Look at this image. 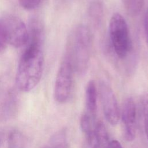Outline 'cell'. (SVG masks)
Here are the masks:
<instances>
[{"instance_id":"cell-1","label":"cell","mask_w":148,"mask_h":148,"mask_svg":"<svg viewBox=\"0 0 148 148\" xmlns=\"http://www.w3.org/2000/svg\"><path fill=\"white\" fill-rule=\"evenodd\" d=\"M92 36L89 27L84 24L77 25L68 36L64 56L71 61L76 74L84 75L88 68Z\"/></svg>"},{"instance_id":"cell-2","label":"cell","mask_w":148,"mask_h":148,"mask_svg":"<svg viewBox=\"0 0 148 148\" xmlns=\"http://www.w3.org/2000/svg\"><path fill=\"white\" fill-rule=\"evenodd\" d=\"M44 68L43 47L26 46L19 61L16 83L21 91L28 92L39 83Z\"/></svg>"},{"instance_id":"cell-3","label":"cell","mask_w":148,"mask_h":148,"mask_svg":"<svg viewBox=\"0 0 148 148\" xmlns=\"http://www.w3.org/2000/svg\"><path fill=\"white\" fill-rule=\"evenodd\" d=\"M109 34L110 43L116 56L120 59L125 58L132 49L130 34L123 16L114 13L109 24Z\"/></svg>"},{"instance_id":"cell-4","label":"cell","mask_w":148,"mask_h":148,"mask_svg":"<svg viewBox=\"0 0 148 148\" xmlns=\"http://www.w3.org/2000/svg\"><path fill=\"white\" fill-rule=\"evenodd\" d=\"M75 73L71 61L64 56L56 75L54 87V97L58 103H64L69 98Z\"/></svg>"},{"instance_id":"cell-5","label":"cell","mask_w":148,"mask_h":148,"mask_svg":"<svg viewBox=\"0 0 148 148\" xmlns=\"http://www.w3.org/2000/svg\"><path fill=\"white\" fill-rule=\"evenodd\" d=\"M9 45L14 47H20L28 41L27 27L17 16L6 14L0 17Z\"/></svg>"},{"instance_id":"cell-6","label":"cell","mask_w":148,"mask_h":148,"mask_svg":"<svg viewBox=\"0 0 148 148\" xmlns=\"http://www.w3.org/2000/svg\"><path fill=\"white\" fill-rule=\"evenodd\" d=\"M98 93L106 120L112 125H116L120 119V109L114 91L108 83L102 80L98 85Z\"/></svg>"},{"instance_id":"cell-7","label":"cell","mask_w":148,"mask_h":148,"mask_svg":"<svg viewBox=\"0 0 148 148\" xmlns=\"http://www.w3.org/2000/svg\"><path fill=\"white\" fill-rule=\"evenodd\" d=\"M98 88L93 80H90L85 90V109L80 119L82 130H89L95 127L97 111Z\"/></svg>"},{"instance_id":"cell-8","label":"cell","mask_w":148,"mask_h":148,"mask_svg":"<svg viewBox=\"0 0 148 148\" xmlns=\"http://www.w3.org/2000/svg\"><path fill=\"white\" fill-rule=\"evenodd\" d=\"M134 100L131 97L127 98L120 110L123 135L127 141H133L136 132V110Z\"/></svg>"},{"instance_id":"cell-9","label":"cell","mask_w":148,"mask_h":148,"mask_svg":"<svg viewBox=\"0 0 148 148\" xmlns=\"http://www.w3.org/2000/svg\"><path fill=\"white\" fill-rule=\"evenodd\" d=\"M27 29L28 38L26 45L43 47L45 30L44 24L39 16L33 15L29 18Z\"/></svg>"},{"instance_id":"cell-10","label":"cell","mask_w":148,"mask_h":148,"mask_svg":"<svg viewBox=\"0 0 148 148\" xmlns=\"http://www.w3.org/2000/svg\"><path fill=\"white\" fill-rule=\"evenodd\" d=\"M18 101L15 92L9 91L5 95L0 106V118L8 120L13 118L18 110Z\"/></svg>"},{"instance_id":"cell-11","label":"cell","mask_w":148,"mask_h":148,"mask_svg":"<svg viewBox=\"0 0 148 148\" xmlns=\"http://www.w3.org/2000/svg\"><path fill=\"white\" fill-rule=\"evenodd\" d=\"M88 17L90 20L95 27H99L103 17V8L102 3L99 0L92 1L88 7Z\"/></svg>"},{"instance_id":"cell-12","label":"cell","mask_w":148,"mask_h":148,"mask_svg":"<svg viewBox=\"0 0 148 148\" xmlns=\"http://www.w3.org/2000/svg\"><path fill=\"white\" fill-rule=\"evenodd\" d=\"M28 141L26 136L18 130H12L8 136V148H26Z\"/></svg>"},{"instance_id":"cell-13","label":"cell","mask_w":148,"mask_h":148,"mask_svg":"<svg viewBox=\"0 0 148 148\" xmlns=\"http://www.w3.org/2000/svg\"><path fill=\"white\" fill-rule=\"evenodd\" d=\"M94 133L101 147L106 148L110 140L106 128L102 121H98L95 124Z\"/></svg>"},{"instance_id":"cell-14","label":"cell","mask_w":148,"mask_h":148,"mask_svg":"<svg viewBox=\"0 0 148 148\" xmlns=\"http://www.w3.org/2000/svg\"><path fill=\"white\" fill-rule=\"evenodd\" d=\"M49 148H68L67 136L65 130H59L52 135Z\"/></svg>"},{"instance_id":"cell-15","label":"cell","mask_w":148,"mask_h":148,"mask_svg":"<svg viewBox=\"0 0 148 148\" xmlns=\"http://www.w3.org/2000/svg\"><path fill=\"white\" fill-rule=\"evenodd\" d=\"M127 12L132 17L138 16L144 5V0H123Z\"/></svg>"},{"instance_id":"cell-16","label":"cell","mask_w":148,"mask_h":148,"mask_svg":"<svg viewBox=\"0 0 148 148\" xmlns=\"http://www.w3.org/2000/svg\"><path fill=\"white\" fill-rule=\"evenodd\" d=\"M145 134L148 140V94H144L140 99Z\"/></svg>"},{"instance_id":"cell-17","label":"cell","mask_w":148,"mask_h":148,"mask_svg":"<svg viewBox=\"0 0 148 148\" xmlns=\"http://www.w3.org/2000/svg\"><path fill=\"white\" fill-rule=\"evenodd\" d=\"M85 138L82 148H101L94 133V130L85 134Z\"/></svg>"},{"instance_id":"cell-18","label":"cell","mask_w":148,"mask_h":148,"mask_svg":"<svg viewBox=\"0 0 148 148\" xmlns=\"http://www.w3.org/2000/svg\"><path fill=\"white\" fill-rule=\"evenodd\" d=\"M46 0H18L20 6L24 9L31 10L39 8Z\"/></svg>"},{"instance_id":"cell-19","label":"cell","mask_w":148,"mask_h":148,"mask_svg":"<svg viewBox=\"0 0 148 148\" xmlns=\"http://www.w3.org/2000/svg\"><path fill=\"white\" fill-rule=\"evenodd\" d=\"M8 44L7 36L2 22L0 18V53L5 51Z\"/></svg>"},{"instance_id":"cell-20","label":"cell","mask_w":148,"mask_h":148,"mask_svg":"<svg viewBox=\"0 0 148 148\" xmlns=\"http://www.w3.org/2000/svg\"><path fill=\"white\" fill-rule=\"evenodd\" d=\"M143 29L145 41L148 46V8L145 11L143 17Z\"/></svg>"},{"instance_id":"cell-21","label":"cell","mask_w":148,"mask_h":148,"mask_svg":"<svg viewBox=\"0 0 148 148\" xmlns=\"http://www.w3.org/2000/svg\"><path fill=\"white\" fill-rule=\"evenodd\" d=\"M106 148H123L121 143L117 140H110Z\"/></svg>"},{"instance_id":"cell-22","label":"cell","mask_w":148,"mask_h":148,"mask_svg":"<svg viewBox=\"0 0 148 148\" xmlns=\"http://www.w3.org/2000/svg\"><path fill=\"white\" fill-rule=\"evenodd\" d=\"M4 141H5L4 133L2 131H0V148H1L2 146H3Z\"/></svg>"},{"instance_id":"cell-23","label":"cell","mask_w":148,"mask_h":148,"mask_svg":"<svg viewBox=\"0 0 148 148\" xmlns=\"http://www.w3.org/2000/svg\"><path fill=\"white\" fill-rule=\"evenodd\" d=\"M41 148H49V147H48V146H43Z\"/></svg>"}]
</instances>
